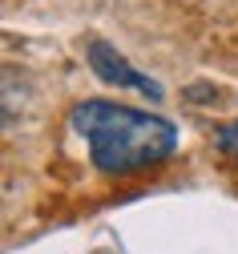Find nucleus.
<instances>
[{"mask_svg": "<svg viewBox=\"0 0 238 254\" xmlns=\"http://www.w3.org/2000/svg\"><path fill=\"white\" fill-rule=\"evenodd\" d=\"M69 125L89 141V157L101 174H138L165 162L178 149V129L158 113L129 109L117 101H81Z\"/></svg>", "mask_w": 238, "mask_h": 254, "instance_id": "f257e3e1", "label": "nucleus"}, {"mask_svg": "<svg viewBox=\"0 0 238 254\" xmlns=\"http://www.w3.org/2000/svg\"><path fill=\"white\" fill-rule=\"evenodd\" d=\"M85 57H89V69L105 81V85H117V89H138V93H146V97H154V101H161L165 93H161V85L154 81V77H146V73H138L129 65V61L109 45V41H89L85 45Z\"/></svg>", "mask_w": 238, "mask_h": 254, "instance_id": "f03ea898", "label": "nucleus"}, {"mask_svg": "<svg viewBox=\"0 0 238 254\" xmlns=\"http://www.w3.org/2000/svg\"><path fill=\"white\" fill-rule=\"evenodd\" d=\"M218 145H222L230 157H238V121H234V125H226V129L218 133Z\"/></svg>", "mask_w": 238, "mask_h": 254, "instance_id": "7ed1b4c3", "label": "nucleus"}]
</instances>
